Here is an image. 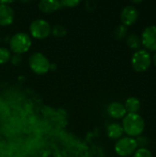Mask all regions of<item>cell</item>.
Listing matches in <instances>:
<instances>
[{
  "label": "cell",
  "mask_w": 156,
  "mask_h": 157,
  "mask_svg": "<svg viewBox=\"0 0 156 157\" xmlns=\"http://www.w3.org/2000/svg\"><path fill=\"white\" fill-rule=\"evenodd\" d=\"M123 132L129 135V137L140 136L145 127L144 120L138 113H129L122 120Z\"/></svg>",
  "instance_id": "obj_1"
},
{
  "label": "cell",
  "mask_w": 156,
  "mask_h": 157,
  "mask_svg": "<svg viewBox=\"0 0 156 157\" xmlns=\"http://www.w3.org/2000/svg\"><path fill=\"white\" fill-rule=\"evenodd\" d=\"M10 50L15 54H22L29 51L31 46V39L29 35L25 32H18L14 34L9 40Z\"/></svg>",
  "instance_id": "obj_2"
},
{
  "label": "cell",
  "mask_w": 156,
  "mask_h": 157,
  "mask_svg": "<svg viewBox=\"0 0 156 157\" xmlns=\"http://www.w3.org/2000/svg\"><path fill=\"white\" fill-rule=\"evenodd\" d=\"M29 65L30 69L38 75H44L51 68L48 58L40 52H34L29 56Z\"/></svg>",
  "instance_id": "obj_3"
},
{
  "label": "cell",
  "mask_w": 156,
  "mask_h": 157,
  "mask_svg": "<svg viewBox=\"0 0 156 157\" xmlns=\"http://www.w3.org/2000/svg\"><path fill=\"white\" fill-rule=\"evenodd\" d=\"M152 63L151 54L147 50H137L131 57V65L137 72L146 71Z\"/></svg>",
  "instance_id": "obj_4"
},
{
  "label": "cell",
  "mask_w": 156,
  "mask_h": 157,
  "mask_svg": "<svg viewBox=\"0 0 156 157\" xmlns=\"http://www.w3.org/2000/svg\"><path fill=\"white\" fill-rule=\"evenodd\" d=\"M137 144L132 137H122L119 139L115 144V152L120 156L127 157L133 155L137 150Z\"/></svg>",
  "instance_id": "obj_5"
},
{
  "label": "cell",
  "mask_w": 156,
  "mask_h": 157,
  "mask_svg": "<svg viewBox=\"0 0 156 157\" xmlns=\"http://www.w3.org/2000/svg\"><path fill=\"white\" fill-rule=\"evenodd\" d=\"M29 31L33 38L43 40L49 37V35L51 33V28L46 20L38 18L31 22L29 26Z\"/></svg>",
  "instance_id": "obj_6"
},
{
  "label": "cell",
  "mask_w": 156,
  "mask_h": 157,
  "mask_svg": "<svg viewBox=\"0 0 156 157\" xmlns=\"http://www.w3.org/2000/svg\"><path fill=\"white\" fill-rule=\"evenodd\" d=\"M142 44L148 50L156 51V26L146 27L141 37Z\"/></svg>",
  "instance_id": "obj_7"
},
{
  "label": "cell",
  "mask_w": 156,
  "mask_h": 157,
  "mask_svg": "<svg viewBox=\"0 0 156 157\" xmlns=\"http://www.w3.org/2000/svg\"><path fill=\"white\" fill-rule=\"evenodd\" d=\"M138 17H139V11L132 5H128L124 6L120 13L121 22L126 27L135 23L136 20L138 19Z\"/></svg>",
  "instance_id": "obj_8"
},
{
  "label": "cell",
  "mask_w": 156,
  "mask_h": 157,
  "mask_svg": "<svg viewBox=\"0 0 156 157\" xmlns=\"http://www.w3.org/2000/svg\"><path fill=\"white\" fill-rule=\"evenodd\" d=\"M126 109L124 105L120 102L114 101L111 102L108 107V113L110 117L114 119H121L126 116Z\"/></svg>",
  "instance_id": "obj_9"
},
{
  "label": "cell",
  "mask_w": 156,
  "mask_h": 157,
  "mask_svg": "<svg viewBox=\"0 0 156 157\" xmlns=\"http://www.w3.org/2000/svg\"><path fill=\"white\" fill-rule=\"evenodd\" d=\"M14 10L6 5L0 4V26H8L14 20Z\"/></svg>",
  "instance_id": "obj_10"
},
{
  "label": "cell",
  "mask_w": 156,
  "mask_h": 157,
  "mask_svg": "<svg viewBox=\"0 0 156 157\" xmlns=\"http://www.w3.org/2000/svg\"><path fill=\"white\" fill-rule=\"evenodd\" d=\"M62 7L61 2L58 0H41L39 3V8L45 14H51Z\"/></svg>",
  "instance_id": "obj_11"
},
{
  "label": "cell",
  "mask_w": 156,
  "mask_h": 157,
  "mask_svg": "<svg viewBox=\"0 0 156 157\" xmlns=\"http://www.w3.org/2000/svg\"><path fill=\"white\" fill-rule=\"evenodd\" d=\"M123 128L120 124L119 123H111L108 126L107 128V134L110 139H120L122 134H123Z\"/></svg>",
  "instance_id": "obj_12"
},
{
  "label": "cell",
  "mask_w": 156,
  "mask_h": 157,
  "mask_svg": "<svg viewBox=\"0 0 156 157\" xmlns=\"http://www.w3.org/2000/svg\"><path fill=\"white\" fill-rule=\"evenodd\" d=\"M124 107L129 113H138L141 108V102L137 98L131 97L126 100Z\"/></svg>",
  "instance_id": "obj_13"
},
{
  "label": "cell",
  "mask_w": 156,
  "mask_h": 157,
  "mask_svg": "<svg viewBox=\"0 0 156 157\" xmlns=\"http://www.w3.org/2000/svg\"><path fill=\"white\" fill-rule=\"evenodd\" d=\"M126 42H127V45L131 49V50H138L142 44V40H141V38L135 34V33H131L130 34L127 39H126Z\"/></svg>",
  "instance_id": "obj_14"
},
{
  "label": "cell",
  "mask_w": 156,
  "mask_h": 157,
  "mask_svg": "<svg viewBox=\"0 0 156 157\" xmlns=\"http://www.w3.org/2000/svg\"><path fill=\"white\" fill-rule=\"evenodd\" d=\"M127 32H128L127 27L125 25H123V24H120V25H119V26H117L115 28V29L113 31V36L117 40H121L124 37H126Z\"/></svg>",
  "instance_id": "obj_15"
},
{
  "label": "cell",
  "mask_w": 156,
  "mask_h": 157,
  "mask_svg": "<svg viewBox=\"0 0 156 157\" xmlns=\"http://www.w3.org/2000/svg\"><path fill=\"white\" fill-rule=\"evenodd\" d=\"M11 59L10 51L6 48L1 47L0 48V64L6 63Z\"/></svg>",
  "instance_id": "obj_16"
},
{
  "label": "cell",
  "mask_w": 156,
  "mask_h": 157,
  "mask_svg": "<svg viewBox=\"0 0 156 157\" xmlns=\"http://www.w3.org/2000/svg\"><path fill=\"white\" fill-rule=\"evenodd\" d=\"M66 29L62 26V25H55L52 29H51V33L54 37L56 38H61L63 37L66 34Z\"/></svg>",
  "instance_id": "obj_17"
},
{
  "label": "cell",
  "mask_w": 156,
  "mask_h": 157,
  "mask_svg": "<svg viewBox=\"0 0 156 157\" xmlns=\"http://www.w3.org/2000/svg\"><path fill=\"white\" fill-rule=\"evenodd\" d=\"M133 157H153V155L147 148H138L135 151Z\"/></svg>",
  "instance_id": "obj_18"
},
{
  "label": "cell",
  "mask_w": 156,
  "mask_h": 157,
  "mask_svg": "<svg viewBox=\"0 0 156 157\" xmlns=\"http://www.w3.org/2000/svg\"><path fill=\"white\" fill-rule=\"evenodd\" d=\"M136 141V144H137V146L139 148H146V146L148 145L149 144V141H148V138L145 137V136H138L137 139H135Z\"/></svg>",
  "instance_id": "obj_19"
},
{
  "label": "cell",
  "mask_w": 156,
  "mask_h": 157,
  "mask_svg": "<svg viewBox=\"0 0 156 157\" xmlns=\"http://www.w3.org/2000/svg\"><path fill=\"white\" fill-rule=\"evenodd\" d=\"M80 4L79 0H63L61 1V6L64 7H75Z\"/></svg>",
  "instance_id": "obj_20"
},
{
  "label": "cell",
  "mask_w": 156,
  "mask_h": 157,
  "mask_svg": "<svg viewBox=\"0 0 156 157\" xmlns=\"http://www.w3.org/2000/svg\"><path fill=\"white\" fill-rule=\"evenodd\" d=\"M10 60H11V62H12L13 64L18 65L21 63V56H20V54H15V55H13L11 57Z\"/></svg>",
  "instance_id": "obj_21"
},
{
  "label": "cell",
  "mask_w": 156,
  "mask_h": 157,
  "mask_svg": "<svg viewBox=\"0 0 156 157\" xmlns=\"http://www.w3.org/2000/svg\"><path fill=\"white\" fill-rule=\"evenodd\" d=\"M153 61H154V64L156 65V52L154 54V56H153Z\"/></svg>",
  "instance_id": "obj_22"
},
{
  "label": "cell",
  "mask_w": 156,
  "mask_h": 157,
  "mask_svg": "<svg viewBox=\"0 0 156 157\" xmlns=\"http://www.w3.org/2000/svg\"><path fill=\"white\" fill-rule=\"evenodd\" d=\"M132 3H142V1H132Z\"/></svg>",
  "instance_id": "obj_23"
}]
</instances>
